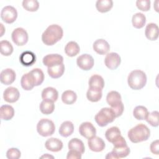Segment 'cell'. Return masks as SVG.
Listing matches in <instances>:
<instances>
[{"label":"cell","instance_id":"39","mask_svg":"<svg viewBox=\"0 0 159 159\" xmlns=\"http://www.w3.org/2000/svg\"><path fill=\"white\" fill-rule=\"evenodd\" d=\"M158 116L159 112L157 111H154L151 113H148L145 120L152 126L157 127L158 125Z\"/></svg>","mask_w":159,"mask_h":159},{"label":"cell","instance_id":"34","mask_svg":"<svg viewBox=\"0 0 159 159\" xmlns=\"http://www.w3.org/2000/svg\"><path fill=\"white\" fill-rule=\"evenodd\" d=\"M77 95L71 90H66L61 94V100L66 104H72L76 101Z\"/></svg>","mask_w":159,"mask_h":159},{"label":"cell","instance_id":"1","mask_svg":"<svg viewBox=\"0 0 159 159\" xmlns=\"http://www.w3.org/2000/svg\"><path fill=\"white\" fill-rule=\"evenodd\" d=\"M63 31L62 28L57 24L49 25L42 35L43 43L48 46L54 45L63 37Z\"/></svg>","mask_w":159,"mask_h":159},{"label":"cell","instance_id":"44","mask_svg":"<svg viewBox=\"0 0 159 159\" xmlns=\"http://www.w3.org/2000/svg\"><path fill=\"white\" fill-rule=\"evenodd\" d=\"M53 158L54 157H53V156H52V155H48V153H46V154H45V155H42V156L40 157V158Z\"/></svg>","mask_w":159,"mask_h":159},{"label":"cell","instance_id":"21","mask_svg":"<svg viewBox=\"0 0 159 159\" xmlns=\"http://www.w3.org/2000/svg\"><path fill=\"white\" fill-rule=\"evenodd\" d=\"M145 34L150 40H156L158 37V27L155 23H149L147 25Z\"/></svg>","mask_w":159,"mask_h":159},{"label":"cell","instance_id":"23","mask_svg":"<svg viewBox=\"0 0 159 159\" xmlns=\"http://www.w3.org/2000/svg\"><path fill=\"white\" fill-rule=\"evenodd\" d=\"M58 97L57 90L53 87H47L43 89L42 92V98L43 99H48L52 101H56Z\"/></svg>","mask_w":159,"mask_h":159},{"label":"cell","instance_id":"15","mask_svg":"<svg viewBox=\"0 0 159 159\" xmlns=\"http://www.w3.org/2000/svg\"><path fill=\"white\" fill-rule=\"evenodd\" d=\"M93 50L99 55H105L110 50V45L108 42L103 39H99L93 43Z\"/></svg>","mask_w":159,"mask_h":159},{"label":"cell","instance_id":"33","mask_svg":"<svg viewBox=\"0 0 159 159\" xmlns=\"http://www.w3.org/2000/svg\"><path fill=\"white\" fill-rule=\"evenodd\" d=\"M102 89L89 88L87 93V99L91 102H98L102 98Z\"/></svg>","mask_w":159,"mask_h":159},{"label":"cell","instance_id":"22","mask_svg":"<svg viewBox=\"0 0 159 159\" xmlns=\"http://www.w3.org/2000/svg\"><path fill=\"white\" fill-rule=\"evenodd\" d=\"M120 94L116 91H111L107 94L106 101L111 107H115L122 103Z\"/></svg>","mask_w":159,"mask_h":159},{"label":"cell","instance_id":"41","mask_svg":"<svg viewBox=\"0 0 159 159\" xmlns=\"http://www.w3.org/2000/svg\"><path fill=\"white\" fill-rule=\"evenodd\" d=\"M136 6L142 11H148L150 9V0H138L136 1Z\"/></svg>","mask_w":159,"mask_h":159},{"label":"cell","instance_id":"4","mask_svg":"<svg viewBox=\"0 0 159 159\" xmlns=\"http://www.w3.org/2000/svg\"><path fill=\"white\" fill-rule=\"evenodd\" d=\"M127 82L131 89L134 90L141 89L147 83L146 74L140 70H133L128 76Z\"/></svg>","mask_w":159,"mask_h":159},{"label":"cell","instance_id":"32","mask_svg":"<svg viewBox=\"0 0 159 159\" xmlns=\"http://www.w3.org/2000/svg\"><path fill=\"white\" fill-rule=\"evenodd\" d=\"M113 6L112 0H98L96 2L97 10L102 13L109 11Z\"/></svg>","mask_w":159,"mask_h":159},{"label":"cell","instance_id":"28","mask_svg":"<svg viewBox=\"0 0 159 159\" xmlns=\"http://www.w3.org/2000/svg\"><path fill=\"white\" fill-rule=\"evenodd\" d=\"M80 46L76 42L74 41L68 42L65 47V52L66 55L70 57L76 56L80 52Z\"/></svg>","mask_w":159,"mask_h":159},{"label":"cell","instance_id":"38","mask_svg":"<svg viewBox=\"0 0 159 159\" xmlns=\"http://www.w3.org/2000/svg\"><path fill=\"white\" fill-rule=\"evenodd\" d=\"M22 6L27 11L35 12L39 7V3L37 0H24Z\"/></svg>","mask_w":159,"mask_h":159},{"label":"cell","instance_id":"26","mask_svg":"<svg viewBox=\"0 0 159 159\" xmlns=\"http://www.w3.org/2000/svg\"><path fill=\"white\" fill-rule=\"evenodd\" d=\"M0 116L1 119L9 120L14 116V109L10 105H2L0 107Z\"/></svg>","mask_w":159,"mask_h":159},{"label":"cell","instance_id":"29","mask_svg":"<svg viewBox=\"0 0 159 159\" xmlns=\"http://www.w3.org/2000/svg\"><path fill=\"white\" fill-rule=\"evenodd\" d=\"M39 108L41 112L44 114H52L55 109L54 102L48 99H43L40 104Z\"/></svg>","mask_w":159,"mask_h":159},{"label":"cell","instance_id":"19","mask_svg":"<svg viewBox=\"0 0 159 159\" xmlns=\"http://www.w3.org/2000/svg\"><path fill=\"white\" fill-rule=\"evenodd\" d=\"M65 71V65L63 63L49 66L47 68L48 75L52 78H58L61 77Z\"/></svg>","mask_w":159,"mask_h":159},{"label":"cell","instance_id":"17","mask_svg":"<svg viewBox=\"0 0 159 159\" xmlns=\"http://www.w3.org/2000/svg\"><path fill=\"white\" fill-rule=\"evenodd\" d=\"M19 60L23 66H30L35 62L36 56L31 51H25L20 55Z\"/></svg>","mask_w":159,"mask_h":159},{"label":"cell","instance_id":"9","mask_svg":"<svg viewBox=\"0 0 159 159\" xmlns=\"http://www.w3.org/2000/svg\"><path fill=\"white\" fill-rule=\"evenodd\" d=\"M76 63L78 67L84 71L91 70L94 66V59L89 54L84 53L79 56L76 59Z\"/></svg>","mask_w":159,"mask_h":159},{"label":"cell","instance_id":"36","mask_svg":"<svg viewBox=\"0 0 159 159\" xmlns=\"http://www.w3.org/2000/svg\"><path fill=\"white\" fill-rule=\"evenodd\" d=\"M32 75L34 81H35V86L40 85L44 80V74L43 71L40 68H34L30 71Z\"/></svg>","mask_w":159,"mask_h":159},{"label":"cell","instance_id":"2","mask_svg":"<svg viewBox=\"0 0 159 159\" xmlns=\"http://www.w3.org/2000/svg\"><path fill=\"white\" fill-rule=\"evenodd\" d=\"M114 148L111 152L107 153L106 158H122L128 156L130 152V148L128 147L125 139L120 135L113 143Z\"/></svg>","mask_w":159,"mask_h":159},{"label":"cell","instance_id":"27","mask_svg":"<svg viewBox=\"0 0 159 159\" xmlns=\"http://www.w3.org/2000/svg\"><path fill=\"white\" fill-rule=\"evenodd\" d=\"M121 135L120 130L117 127L114 126L109 128L105 132V137L108 142L113 143Z\"/></svg>","mask_w":159,"mask_h":159},{"label":"cell","instance_id":"14","mask_svg":"<svg viewBox=\"0 0 159 159\" xmlns=\"http://www.w3.org/2000/svg\"><path fill=\"white\" fill-rule=\"evenodd\" d=\"M16 75L11 68H6L2 70L0 74V81L5 85L12 84L16 80Z\"/></svg>","mask_w":159,"mask_h":159},{"label":"cell","instance_id":"35","mask_svg":"<svg viewBox=\"0 0 159 159\" xmlns=\"http://www.w3.org/2000/svg\"><path fill=\"white\" fill-rule=\"evenodd\" d=\"M149 112L148 109L143 106H136L133 111V115L137 120H144L146 119Z\"/></svg>","mask_w":159,"mask_h":159},{"label":"cell","instance_id":"31","mask_svg":"<svg viewBox=\"0 0 159 159\" xmlns=\"http://www.w3.org/2000/svg\"><path fill=\"white\" fill-rule=\"evenodd\" d=\"M132 22L133 26L136 29L142 28L146 22L145 16L141 12H137L133 15L132 18Z\"/></svg>","mask_w":159,"mask_h":159},{"label":"cell","instance_id":"30","mask_svg":"<svg viewBox=\"0 0 159 159\" xmlns=\"http://www.w3.org/2000/svg\"><path fill=\"white\" fill-rule=\"evenodd\" d=\"M68 148L69 150H74L79 152L81 154L84 152L85 148L82 140L78 138H73L68 142Z\"/></svg>","mask_w":159,"mask_h":159},{"label":"cell","instance_id":"12","mask_svg":"<svg viewBox=\"0 0 159 159\" xmlns=\"http://www.w3.org/2000/svg\"><path fill=\"white\" fill-rule=\"evenodd\" d=\"M88 144L89 149L95 152H102L106 147L104 140L96 135L88 139Z\"/></svg>","mask_w":159,"mask_h":159},{"label":"cell","instance_id":"7","mask_svg":"<svg viewBox=\"0 0 159 159\" xmlns=\"http://www.w3.org/2000/svg\"><path fill=\"white\" fill-rule=\"evenodd\" d=\"M11 38L16 45L18 46H22L27 42L29 37L27 31L24 29L22 27H17L12 32Z\"/></svg>","mask_w":159,"mask_h":159},{"label":"cell","instance_id":"10","mask_svg":"<svg viewBox=\"0 0 159 159\" xmlns=\"http://www.w3.org/2000/svg\"><path fill=\"white\" fill-rule=\"evenodd\" d=\"M120 57L116 52L107 53L104 59V63L106 66L110 70L116 69L120 65Z\"/></svg>","mask_w":159,"mask_h":159},{"label":"cell","instance_id":"40","mask_svg":"<svg viewBox=\"0 0 159 159\" xmlns=\"http://www.w3.org/2000/svg\"><path fill=\"white\" fill-rule=\"evenodd\" d=\"M20 156L21 152L17 148H11L6 152V157L9 159H18Z\"/></svg>","mask_w":159,"mask_h":159},{"label":"cell","instance_id":"5","mask_svg":"<svg viewBox=\"0 0 159 159\" xmlns=\"http://www.w3.org/2000/svg\"><path fill=\"white\" fill-rule=\"evenodd\" d=\"M116 115L111 108L103 107L95 116L94 119L100 127H105L112 122L116 119Z\"/></svg>","mask_w":159,"mask_h":159},{"label":"cell","instance_id":"3","mask_svg":"<svg viewBox=\"0 0 159 159\" xmlns=\"http://www.w3.org/2000/svg\"><path fill=\"white\" fill-rule=\"evenodd\" d=\"M150 135V129L143 124H139L130 129L128 132V137L132 143H139L147 140Z\"/></svg>","mask_w":159,"mask_h":159},{"label":"cell","instance_id":"8","mask_svg":"<svg viewBox=\"0 0 159 159\" xmlns=\"http://www.w3.org/2000/svg\"><path fill=\"white\" fill-rule=\"evenodd\" d=\"M17 17V12L15 7L11 6H6L2 8L1 12V19L7 24L13 23Z\"/></svg>","mask_w":159,"mask_h":159},{"label":"cell","instance_id":"37","mask_svg":"<svg viewBox=\"0 0 159 159\" xmlns=\"http://www.w3.org/2000/svg\"><path fill=\"white\" fill-rule=\"evenodd\" d=\"M1 53L4 56H9L13 52V47L7 40H1L0 42Z\"/></svg>","mask_w":159,"mask_h":159},{"label":"cell","instance_id":"11","mask_svg":"<svg viewBox=\"0 0 159 159\" xmlns=\"http://www.w3.org/2000/svg\"><path fill=\"white\" fill-rule=\"evenodd\" d=\"M79 132L83 137L89 139L96 134V130L91 122H84L79 127Z\"/></svg>","mask_w":159,"mask_h":159},{"label":"cell","instance_id":"24","mask_svg":"<svg viewBox=\"0 0 159 159\" xmlns=\"http://www.w3.org/2000/svg\"><path fill=\"white\" fill-rule=\"evenodd\" d=\"M89 88L102 89L104 86V81L102 77L98 75L91 76L88 81Z\"/></svg>","mask_w":159,"mask_h":159},{"label":"cell","instance_id":"42","mask_svg":"<svg viewBox=\"0 0 159 159\" xmlns=\"http://www.w3.org/2000/svg\"><path fill=\"white\" fill-rule=\"evenodd\" d=\"M81 153L78 151L74 150H69V152L67 153L66 158L67 159H81Z\"/></svg>","mask_w":159,"mask_h":159},{"label":"cell","instance_id":"16","mask_svg":"<svg viewBox=\"0 0 159 159\" xmlns=\"http://www.w3.org/2000/svg\"><path fill=\"white\" fill-rule=\"evenodd\" d=\"M42 61L45 66L49 67L63 63V58L59 54H48L43 58Z\"/></svg>","mask_w":159,"mask_h":159},{"label":"cell","instance_id":"43","mask_svg":"<svg viewBox=\"0 0 159 159\" xmlns=\"http://www.w3.org/2000/svg\"><path fill=\"white\" fill-rule=\"evenodd\" d=\"M150 151L152 153L155 155H158L159 153V140H156L152 142L150 144Z\"/></svg>","mask_w":159,"mask_h":159},{"label":"cell","instance_id":"6","mask_svg":"<svg viewBox=\"0 0 159 159\" xmlns=\"http://www.w3.org/2000/svg\"><path fill=\"white\" fill-rule=\"evenodd\" d=\"M37 130L41 136H50L55 132V125L52 120L48 119H42L37 124Z\"/></svg>","mask_w":159,"mask_h":159},{"label":"cell","instance_id":"25","mask_svg":"<svg viewBox=\"0 0 159 159\" xmlns=\"http://www.w3.org/2000/svg\"><path fill=\"white\" fill-rule=\"evenodd\" d=\"M74 131V125L71 121H65L63 122L60 128L59 133L60 134L64 137H67L71 135Z\"/></svg>","mask_w":159,"mask_h":159},{"label":"cell","instance_id":"18","mask_svg":"<svg viewBox=\"0 0 159 159\" xmlns=\"http://www.w3.org/2000/svg\"><path fill=\"white\" fill-rule=\"evenodd\" d=\"M45 146L48 150L57 152L62 149L63 142L57 138H50L46 140Z\"/></svg>","mask_w":159,"mask_h":159},{"label":"cell","instance_id":"13","mask_svg":"<svg viewBox=\"0 0 159 159\" xmlns=\"http://www.w3.org/2000/svg\"><path fill=\"white\" fill-rule=\"evenodd\" d=\"M20 96V94L19 90L12 86H10L7 88L3 93V98L4 99L10 103H13L16 102Z\"/></svg>","mask_w":159,"mask_h":159},{"label":"cell","instance_id":"20","mask_svg":"<svg viewBox=\"0 0 159 159\" xmlns=\"http://www.w3.org/2000/svg\"><path fill=\"white\" fill-rule=\"evenodd\" d=\"M20 84L22 88L26 91H30L35 86V81L30 71L25 73L21 78Z\"/></svg>","mask_w":159,"mask_h":159}]
</instances>
